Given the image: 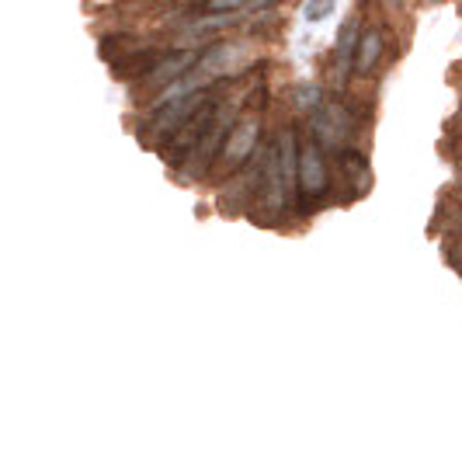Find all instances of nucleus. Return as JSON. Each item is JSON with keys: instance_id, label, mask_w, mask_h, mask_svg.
I'll list each match as a JSON object with an SVG mask.
<instances>
[{"instance_id": "obj_1", "label": "nucleus", "mask_w": 462, "mask_h": 466, "mask_svg": "<svg viewBox=\"0 0 462 466\" xmlns=\"http://www.w3.org/2000/svg\"><path fill=\"white\" fill-rule=\"evenodd\" d=\"M251 59H254V49L247 42H223V46H216V49H209L206 56L198 59V74L206 80L233 77V74L247 70Z\"/></svg>"}, {"instance_id": "obj_2", "label": "nucleus", "mask_w": 462, "mask_h": 466, "mask_svg": "<svg viewBox=\"0 0 462 466\" xmlns=\"http://www.w3.org/2000/svg\"><path fill=\"white\" fill-rule=\"evenodd\" d=\"M296 185L306 198H316V195L327 192V160L320 154V147L306 139L296 154Z\"/></svg>"}, {"instance_id": "obj_3", "label": "nucleus", "mask_w": 462, "mask_h": 466, "mask_svg": "<svg viewBox=\"0 0 462 466\" xmlns=\"http://www.w3.org/2000/svg\"><path fill=\"white\" fill-rule=\"evenodd\" d=\"M233 129V112L226 108V116H212V122L206 126V133L202 139L192 147V154H188V167H192V175H202L206 167H209L216 154L223 150V143H226V133Z\"/></svg>"}, {"instance_id": "obj_4", "label": "nucleus", "mask_w": 462, "mask_h": 466, "mask_svg": "<svg viewBox=\"0 0 462 466\" xmlns=\"http://www.w3.org/2000/svg\"><path fill=\"white\" fill-rule=\"evenodd\" d=\"M257 137H261V122L257 118H240V122H233V129L226 133V143H223V167L233 171V167H240L247 157L257 150Z\"/></svg>"}, {"instance_id": "obj_5", "label": "nucleus", "mask_w": 462, "mask_h": 466, "mask_svg": "<svg viewBox=\"0 0 462 466\" xmlns=\"http://www.w3.org/2000/svg\"><path fill=\"white\" fill-rule=\"evenodd\" d=\"M206 105V97L202 95H188V97H177V101H167V112H156V118H154V126H150V137H154V143L156 139H167V137H174L188 118L198 112Z\"/></svg>"}, {"instance_id": "obj_6", "label": "nucleus", "mask_w": 462, "mask_h": 466, "mask_svg": "<svg viewBox=\"0 0 462 466\" xmlns=\"http://www.w3.org/2000/svg\"><path fill=\"white\" fill-rule=\"evenodd\" d=\"M212 116H216V105H212V101H206V105H202V108H198V112H195L192 118H188V122H185V126H181V129H177V133H174V143H171V150H167V157H188L192 154V147L195 143H198V139H202V133H206V126H209L212 122Z\"/></svg>"}, {"instance_id": "obj_7", "label": "nucleus", "mask_w": 462, "mask_h": 466, "mask_svg": "<svg viewBox=\"0 0 462 466\" xmlns=\"http://www.w3.org/2000/svg\"><path fill=\"white\" fill-rule=\"evenodd\" d=\"M383 46L386 42H383V32H379V28H372V32L362 35L358 53H355V59H351V63H355V70H358L362 77H368V74L379 66V59H383Z\"/></svg>"}, {"instance_id": "obj_8", "label": "nucleus", "mask_w": 462, "mask_h": 466, "mask_svg": "<svg viewBox=\"0 0 462 466\" xmlns=\"http://www.w3.org/2000/svg\"><path fill=\"white\" fill-rule=\"evenodd\" d=\"M195 63H198V56H195V53H177V56L174 59H164V63H156V70H150V84H174V80L181 77V74H185V70H188V66H195Z\"/></svg>"}, {"instance_id": "obj_9", "label": "nucleus", "mask_w": 462, "mask_h": 466, "mask_svg": "<svg viewBox=\"0 0 462 466\" xmlns=\"http://www.w3.org/2000/svg\"><path fill=\"white\" fill-rule=\"evenodd\" d=\"M212 15H233V11H240V7H247V0H209L206 4Z\"/></svg>"}, {"instance_id": "obj_10", "label": "nucleus", "mask_w": 462, "mask_h": 466, "mask_svg": "<svg viewBox=\"0 0 462 466\" xmlns=\"http://www.w3.org/2000/svg\"><path fill=\"white\" fill-rule=\"evenodd\" d=\"M330 11H334V0H313V4L306 7V18L320 21V18H327Z\"/></svg>"}, {"instance_id": "obj_11", "label": "nucleus", "mask_w": 462, "mask_h": 466, "mask_svg": "<svg viewBox=\"0 0 462 466\" xmlns=\"http://www.w3.org/2000/svg\"><path fill=\"white\" fill-rule=\"evenodd\" d=\"M299 105H303V108H316V105H320V91H313V87L299 91Z\"/></svg>"}, {"instance_id": "obj_12", "label": "nucleus", "mask_w": 462, "mask_h": 466, "mask_svg": "<svg viewBox=\"0 0 462 466\" xmlns=\"http://www.w3.org/2000/svg\"><path fill=\"white\" fill-rule=\"evenodd\" d=\"M268 4H278V0H247V7H268Z\"/></svg>"}]
</instances>
